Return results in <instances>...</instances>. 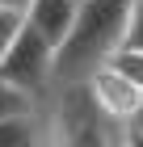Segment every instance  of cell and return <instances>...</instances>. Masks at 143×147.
<instances>
[{
  "label": "cell",
  "instance_id": "cell-1",
  "mask_svg": "<svg viewBox=\"0 0 143 147\" xmlns=\"http://www.w3.org/2000/svg\"><path fill=\"white\" fill-rule=\"evenodd\" d=\"M135 0H80L67 38L55 46V84H84L122 46Z\"/></svg>",
  "mask_w": 143,
  "mask_h": 147
},
{
  "label": "cell",
  "instance_id": "cell-2",
  "mask_svg": "<svg viewBox=\"0 0 143 147\" xmlns=\"http://www.w3.org/2000/svg\"><path fill=\"white\" fill-rule=\"evenodd\" d=\"M42 113V147H126V126L105 122L84 84H55L38 105Z\"/></svg>",
  "mask_w": 143,
  "mask_h": 147
},
{
  "label": "cell",
  "instance_id": "cell-3",
  "mask_svg": "<svg viewBox=\"0 0 143 147\" xmlns=\"http://www.w3.org/2000/svg\"><path fill=\"white\" fill-rule=\"evenodd\" d=\"M0 84L30 97L34 105H42L51 97V88H55V46L42 34H34L25 21L13 34L9 51L0 55Z\"/></svg>",
  "mask_w": 143,
  "mask_h": 147
},
{
  "label": "cell",
  "instance_id": "cell-4",
  "mask_svg": "<svg viewBox=\"0 0 143 147\" xmlns=\"http://www.w3.org/2000/svg\"><path fill=\"white\" fill-rule=\"evenodd\" d=\"M84 92H88V101H93V109H97L105 122H114V126H131L135 118H139V109H143V92L131 88L126 80H118L105 67H97L84 80Z\"/></svg>",
  "mask_w": 143,
  "mask_h": 147
},
{
  "label": "cell",
  "instance_id": "cell-5",
  "mask_svg": "<svg viewBox=\"0 0 143 147\" xmlns=\"http://www.w3.org/2000/svg\"><path fill=\"white\" fill-rule=\"evenodd\" d=\"M76 13H80V0H25L21 21L34 34H42L51 46H59L72 30V21H76Z\"/></svg>",
  "mask_w": 143,
  "mask_h": 147
},
{
  "label": "cell",
  "instance_id": "cell-6",
  "mask_svg": "<svg viewBox=\"0 0 143 147\" xmlns=\"http://www.w3.org/2000/svg\"><path fill=\"white\" fill-rule=\"evenodd\" d=\"M0 147H42V113H21L0 122Z\"/></svg>",
  "mask_w": 143,
  "mask_h": 147
},
{
  "label": "cell",
  "instance_id": "cell-7",
  "mask_svg": "<svg viewBox=\"0 0 143 147\" xmlns=\"http://www.w3.org/2000/svg\"><path fill=\"white\" fill-rule=\"evenodd\" d=\"M105 71H114L118 80H126L131 88H139L143 92V51H131V46H118L105 63H101Z\"/></svg>",
  "mask_w": 143,
  "mask_h": 147
},
{
  "label": "cell",
  "instance_id": "cell-8",
  "mask_svg": "<svg viewBox=\"0 0 143 147\" xmlns=\"http://www.w3.org/2000/svg\"><path fill=\"white\" fill-rule=\"evenodd\" d=\"M38 105L21 92H13L9 84H0V122H9V118H21V113H34Z\"/></svg>",
  "mask_w": 143,
  "mask_h": 147
},
{
  "label": "cell",
  "instance_id": "cell-9",
  "mask_svg": "<svg viewBox=\"0 0 143 147\" xmlns=\"http://www.w3.org/2000/svg\"><path fill=\"white\" fill-rule=\"evenodd\" d=\"M122 46H131V51H143V0H135V4H131V17H126Z\"/></svg>",
  "mask_w": 143,
  "mask_h": 147
},
{
  "label": "cell",
  "instance_id": "cell-10",
  "mask_svg": "<svg viewBox=\"0 0 143 147\" xmlns=\"http://www.w3.org/2000/svg\"><path fill=\"white\" fill-rule=\"evenodd\" d=\"M21 30V13H13V9H0V55L9 51V42H13V34Z\"/></svg>",
  "mask_w": 143,
  "mask_h": 147
},
{
  "label": "cell",
  "instance_id": "cell-11",
  "mask_svg": "<svg viewBox=\"0 0 143 147\" xmlns=\"http://www.w3.org/2000/svg\"><path fill=\"white\" fill-rule=\"evenodd\" d=\"M0 9H13V13H21V9H25V0H0Z\"/></svg>",
  "mask_w": 143,
  "mask_h": 147
},
{
  "label": "cell",
  "instance_id": "cell-12",
  "mask_svg": "<svg viewBox=\"0 0 143 147\" xmlns=\"http://www.w3.org/2000/svg\"><path fill=\"white\" fill-rule=\"evenodd\" d=\"M126 147H143V139H139V135H135L131 126H126Z\"/></svg>",
  "mask_w": 143,
  "mask_h": 147
},
{
  "label": "cell",
  "instance_id": "cell-13",
  "mask_svg": "<svg viewBox=\"0 0 143 147\" xmlns=\"http://www.w3.org/2000/svg\"><path fill=\"white\" fill-rule=\"evenodd\" d=\"M131 130H135V135L143 139V109H139V118H135V122H131Z\"/></svg>",
  "mask_w": 143,
  "mask_h": 147
}]
</instances>
